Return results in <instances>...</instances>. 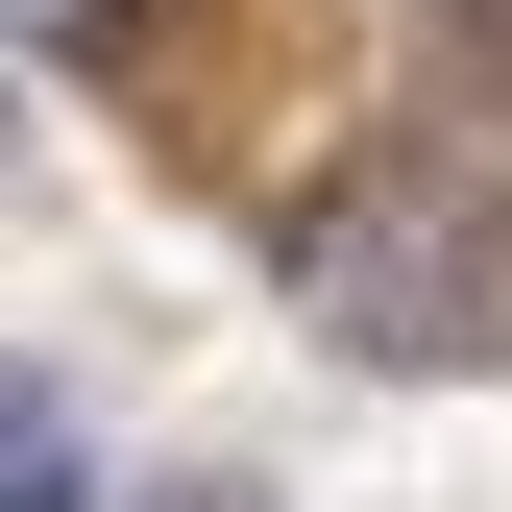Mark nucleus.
<instances>
[{
	"label": "nucleus",
	"instance_id": "2",
	"mask_svg": "<svg viewBox=\"0 0 512 512\" xmlns=\"http://www.w3.org/2000/svg\"><path fill=\"white\" fill-rule=\"evenodd\" d=\"M0 512H98V439H74L49 366H0Z\"/></svg>",
	"mask_w": 512,
	"mask_h": 512
},
{
	"label": "nucleus",
	"instance_id": "3",
	"mask_svg": "<svg viewBox=\"0 0 512 512\" xmlns=\"http://www.w3.org/2000/svg\"><path fill=\"white\" fill-rule=\"evenodd\" d=\"M25 25H74V49H98V0H25Z\"/></svg>",
	"mask_w": 512,
	"mask_h": 512
},
{
	"label": "nucleus",
	"instance_id": "1",
	"mask_svg": "<svg viewBox=\"0 0 512 512\" xmlns=\"http://www.w3.org/2000/svg\"><path fill=\"white\" fill-rule=\"evenodd\" d=\"M293 317H317L342 366H488V342H512V196L439 171V147L342 171V196L293 220Z\"/></svg>",
	"mask_w": 512,
	"mask_h": 512
}]
</instances>
